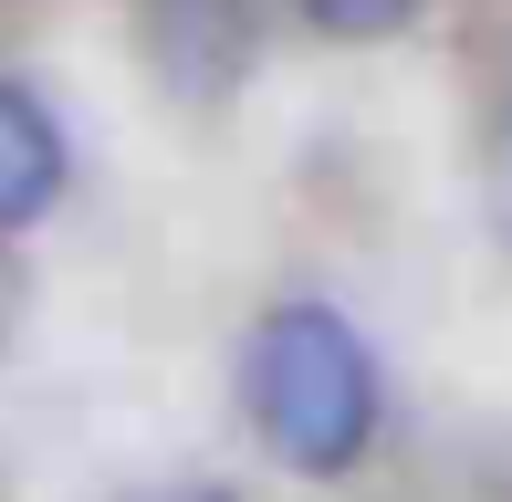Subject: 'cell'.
Segmentation results:
<instances>
[{
  "label": "cell",
  "instance_id": "obj_1",
  "mask_svg": "<svg viewBox=\"0 0 512 502\" xmlns=\"http://www.w3.org/2000/svg\"><path fill=\"white\" fill-rule=\"evenodd\" d=\"M241 398L283 471H356L377 440V367L335 304H272L251 325Z\"/></svg>",
  "mask_w": 512,
  "mask_h": 502
},
{
  "label": "cell",
  "instance_id": "obj_2",
  "mask_svg": "<svg viewBox=\"0 0 512 502\" xmlns=\"http://www.w3.org/2000/svg\"><path fill=\"white\" fill-rule=\"evenodd\" d=\"M136 42L168 95L220 105L251 74V0H136Z\"/></svg>",
  "mask_w": 512,
  "mask_h": 502
},
{
  "label": "cell",
  "instance_id": "obj_3",
  "mask_svg": "<svg viewBox=\"0 0 512 502\" xmlns=\"http://www.w3.org/2000/svg\"><path fill=\"white\" fill-rule=\"evenodd\" d=\"M63 199V126L32 84H0V231H32Z\"/></svg>",
  "mask_w": 512,
  "mask_h": 502
},
{
  "label": "cell",
  "instance_id": "obj_4",
  "mask_svg": "<svg viewBox=\"0 0 512 502\" xmlns=\"http://www.w3.org/2000/svg\"><path fill=\"white\" fill-rule=\"evenodd\" d=\"M408 11L418 0H304V21L335 42H387V32H408Z\"/></svg>",
  "mask_w": 512,
  "mask_h": 502
},
{
  "label": "cell",
  "instance_id": "obj_5",
  "mask_svg": "<svg viewBox=\"0 0 512 502\" xmlns=\"http://www.w3.org/2000/svg\"><path fill=\"white\" fill-rule=\"evenodd\" d=\"M492 220H502V241H512V126H502V147H492Z\"/></svg>",
  "mask_w": 512,
  "mask_h": 502
},
{
  "label": "cell",
  "instance_id": "obj_6",
  "mask_svg": "<svg viewBox=\"0 0 512 502\" xmlns=\"http://www.w3.org/2000/svg\"><path fill=\"white\" fill-rule=\"evenodd\" d=\"M0 325H11V272H0Z\"/></svg>",
  "mask_w": 512,
  "mask_h": 502
}]
</instances>
